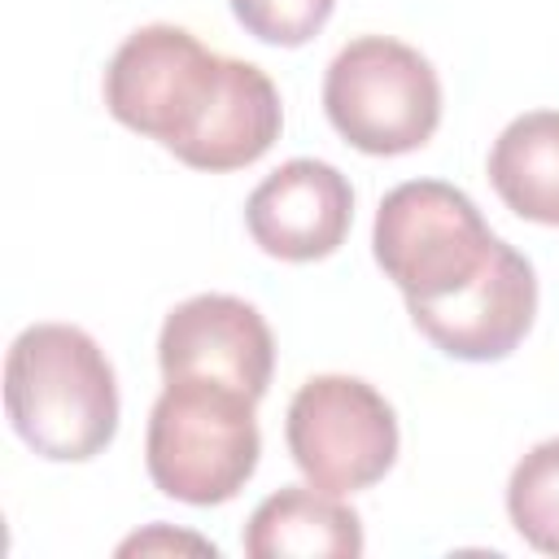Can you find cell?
Instances as JSON below:
<instances>
[{
  "instance_id": "5b68a950",
  "label": "cell",
  "mask_w": 559,
  "mask_h": 559,
  "mask_svg": "<svg viewBox=\"0 0 559 559\" xmlns=\"http://www.w3.org/2000/svg\"><path fill=\"white\" fill-rule=\"evenodd\" d=\"M323 109L358 153H415L441 122V79L419 48L389 35H358L323 74Z\"/></svg>"
},
{
  "instance_id": "6da1fadb",
  "label": "cell",
  "mask_w": 559,
  "mask_h": 559,
  "mask_svg": "<svg viewBox=\"0 0 559 559\" xmlns=\"http://www.w3.org/2000/svg\"><path fill=\"white\" fill-rule=\"evenodd\" d=\"M4 415L48 463L96 459L118 432V380L74 323H31L4 358Z\"/></svg>"
},
{
  "instance_id": "3957f363",
  "label": "cell",
  "mask_w": 559,
  "mask_h": 559,
  "mask_svg": "<svg viewBox=\"0 0 559 559\" xmlns=\"http://www.w3.org/2000/svg\"><path fill=\"white\" fill-rule=\"evenodd\" d=\"M227 79L231 57L210 52L183 26L153 22L131 31L109 57L105 109L188 166L227 92Z\"/></svg>"
},
{
  "instance_id": "7a4b0ae2",
  "label": "cell",
  "mask_w": 559,
  "mask_h": 559,
  "mask_svg": "<svg viewBox=\"0 0 559 559\" xmlns=\"http://www.w3.org/2000/svg\"><path fill=\"white\" fill-rule=\"evenodd\" d=\"M258 397L210 376H175L157 393L144 432L148 480L188 507L231 502L258 472Z\"/></svg>"
},
{
  "instance_id": "52a82bcc",
  "label": "cell",
  "mask_w": 559,
  "mask_h": 559,
  "mask_svg": "<svg viewBox=\"0 0 559 559\" xmlns=\"http://www.w3.org/2000/svg\"><path fill=\"white\" fill-rule=\"evenodd\" d=\"M162 376H210L262 397L275 371V341L258 306L231 293H197L179 301L157 336Z\"/></svg>"
},
{
  "instance_id": "277c9868",
  "label": "cell",
  "mask_w": 559,
  "mask_h": 559,
  "mask_svg": "<svg viewBox=\"0 0 559 559\" xmlns=\"http://www.w3.org/2000/svg\"><path fill=\"white\" fill-rule=\"evenodd\" d=\"M371 249L380 271L402 288L406 306H432L463 293L489 266L498 236L463 188L406 179L384 192Z\"/></svg>"
},
{
  "instance_id": "5bb4252c",
  "label": "cell",
  "mask_w": 559,
  "mask_h": 559,
  "mask_svg": "<svg viewBox=\"0 0 559 559\" xmlns=\"http://www.w3.org/2000/svg\"><path fill=\"white\" fill-rule=\"evenodd\" d=\"M148 546H197V550H214L210 542H197V537H166V533H144V537H131V542H122V555L127 550H148Z\"/></svg>"
},
{
  "instance_id": "ba28073f",
  "label": "cell",
  "mask_w": 559,
  "mask_h": 559,
  "mask_svg": "<svg viewBox=\"0 0 559 559\" xmlns=\"http://www.w3.org/2000/svg\"><path fill=\"white\" fill-rule=\"evenodd\" d=\"M411 323L450 358L463 362H498L507 358L533 328L537 314V275L533 262L498 240L489 266L454 297L432 306H406Z\"/></svg>"
},
{
  "instance_id": "7c38bea8",
  "label": "cell",
  "mask_w": 559,
  "mask_h": 559,
  "mask_svg": "<svg viewBox=\"0 0 559 559\" xmlns=\"http://www.w3.org/2000/svg\"><path fill=\"white\" fill-rule=\"evenodd\" d=\"M507 515L533 550L559 555V437L537 441L515 463L507 480Z\"/></svg>"
},
{
  "instance_id": "9c48e42d",
  "label": "cell",
  "mask_w": 559,
  "mask_h": 559,
  "mask_svg": "<svg viewBox=\"0 0 559 559\" xmlns=\"http://www.w3.org/2000/svg\"><path fill=\"white\" fill-rule=\"evenodd\" d=\"M354 223L349 179L319 157H293L271 170L245 201L253 245L280 262H319L336 253Z\"/></svg>"
},
{
  "instance_id": "4fadbf2b",
  "label": "cell",
  "mask_w": 559,
  "mask_h": 559,
  "mask_svg": "<svg viewBox=\"0 0 559 559\" xmlns=\"http://www.w3.org/2000/svg\"><path fill=\"white\" fill-rule=\"evenodd\" d=\"M227 4L253 39L275 44V48L310 44L336 9V0H227Z\"/></svg>"
},
{
  "instance_id": "8992f818",
  "label": "cell",
  "mask_w": 559,
  "mask_h": 559,
  "mask_svg": "<svg viewBox=\"0 0 559 559\" xmlns=\"http://www.w3.org/2000/svg\"><path fill=\"white\" fill-rule=\"evenodd\" d=\"M293 463L314 489L358 493L397 463V415L389 397L358 376H310L284 419Z\"/></svg>"
},
{
  "instance_id": "30bf717a",
  "label": "cell",
  "mask_w": 559,
  "mask_h": 559,
  "mask_svg": "<svg viewBox=\"0 0 559 559\" xmlns=\"http://www.w3.org/2000/svg\"><path fill=\"white\" fill-rule=\"evenodd\" d=\"M240 542L249 559H358L362 520L341 502V493L284 485L253 507Z\"/></svg>"
},
{
  "instance_id": "8fae6325",
  "label": "cell",
  "mask_w": 559,
  "mask_h": 559,
  "mask_svg": "<svg viewBox=\"0 0 559 559\" xmlns=\"http://www.w3.org/2000/svg\"><path fill=\"white\" fill-rule=\"evenodd\" d=\"M489 183L520 218L559 227V109L520 114L498 131Z\"/></svg>"
}]
</instances>
